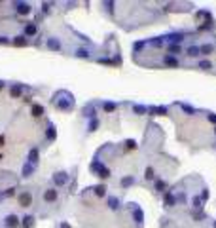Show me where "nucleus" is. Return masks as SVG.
<instances>
[{
  "label": "nucleus",
  "instance_id": "nucleus-1",
  "mask_svg": "<svg viewBox=\"0 0 216 228\" xmlns=\"http://www.w3.org/2000/svg\"><path fill=\"white\" fill-rule=\"evenodd\" d=\"M31 194H28V192H23V194L19 196V203L23 205V207H27V205H31Z\"/></svg>",
  "mask_w": 216,
  "mask_h": 228
},
{
  "label": "nucleus",
  "instance_id": "nucleus-2",
  "mask_svg": "<svg viewBox=\"0 0 216 228\" xmlns=\"http://www.w3.org/2000/svg\"><path fill=\"white\" fill-rule=\"evenodd\" d=\"M6 223H8V226H15L19 223V219L15 215H8V217H6Z\"/></svg>",
  "mask_w": 216,
  "mask_h": 228
},
{
  "label": "nucleus",
  "instance_id": "nucleus-3",
  "mask_svg": "<svg viewBox=\"0 0 216 228\" xmlns=\"http://www.w3.org/2000/svg\"><path fill=\"white\" fill-rule=\"evenodd\" d=\"M44 198L47 200V202H53V200L57 198V192H55V190H47L46 194H44Z\"/></svg>",
  "mask_w": 216,
  "mask_h": 228
},
{
  "label": "nucleus",
  "instance_id": "nucleus-4",
  "mask_svg": "<svg viewBox=\"0 0 216 228\" xmlns=\"http://www.w3.org/2000/svg\"><path fill=\"white\" fill-rule=\"evenodd\" d=\"M17 12H19V13H28V12H31V8H28V4H19V6H17Z\"/></svg>",
  "mask_w": 216,
  "mask_h": 228
},
{
  "label": "nucleus",
  "instance_id": "nucleus-5",
  "mask_svg": "<svg viewBox=\"0 0 216 228\" xmlns=\"http://www.w3.org/2000/svg\"><path fill=\"white\" fill-rule=\"evenodd\" d=\"M42 112H44V109H42L40 105H34L32 106V114H34V116H42Z\"/></svg>",
  "mask_w": 216,
  "mask_h": 228
},
{
  "label": "nucleus",
  "instance_id": "nucleus-6",
  "mask_svg": "<svg viewBox=\"0 0 216 228\" xmlns=\"http://www.w3.org/2000/svg\"><path fill=\"white\" fill-rule=\"evenodd\" d=\"M28 160H31V163H34L36 160H38V150H31V154H28Z\"/></svg>",
  "mask_w": 216,
  "mask_h": 228
},
{
  "label": "nucleus",
  "instance_id": "nucleus-7",
  "mask_svg": "<svg viewBox=\"0 0 216 228\" xmlns=\"http://www.w3.org/2000/svg\"><path fill=\"white\" fill-rule=\"evenodd\" d=\"M31 173H32V166H31V163H27V166L23 167V175H25V177H28Z\"/></svg>",
  "mask_w": 216,
  "mask_h": 228
},
{
  "label": "nucleus",
  "instance_id": "nucleus-8",
  "mask_svg": "<svg viewBox=\"0 0 216 228\" xmlns=\"http://www.w3.org/2000/svg\"><path fill=\"white\" fill-rule=\"evenodd\" d=\"M11 95H13V97L21 95V86H13V88H11Z\"/></svg>",
  "mask_w": 216,
  "mask_h": 228
},
{
  "label": "nucleus",
  "instance_id": "nucleus-9",
  "mask_svg": "<svg viewBox=\"0 0 216 228\" xmlns=\"http://www.w3.org/2000/svg\"><path fill=\"white\" fill-rule=\"evenodd\" d=\"M25 32H27V34H34V32H36V25H27Z\"/></svg>",
  "mask_w": 216,
  "mask_h": 228
},
{
  "label": "nucleus",
  "instance_id": "nucleus-10",
  "mask_svg": "<svg viewBox=\"0 0 216 228\" xmlns=\"http://www.w3.org/2000/svg\"><path fill=\"white\" fill-rule=\"evenodd\" d=\"M47 137H49V139H55V127H53V126L47 127Z\"/></svg>",
  "mask_w": 216,
  "mask_h": 228
},
{
  "label": "nucleus",
  "instance_id": "nucleus-11",
  "mask_svg": "<svg viewBox=\"0 0 216 228\" xmlns=\"http://www.w3.org/2000/svg\"><path fill=\"white\" fill-rule=\"evenodd\" d=\"M47 46H49V48H53V49H59V42H57V40H49V42H47Z\"/></svg>",
  "mask_w": 216,
  "mask_h": 228
},
{
  "label": "nucleus",
  "instance_id": "nucleus-12",
  "mask_svg": "<svg viewBox=\"0 0 216 228\" xmlns=\"http://www.w3.org/2000/svg\"><path fill=\"white\" fill-rule=\"evenodd\" d=\"M15 44H17V46H25V44H27V40H25L23 36H17V38H15Z\"/></svg>",
  "mask_w": 216,
  "mask_h": 228
},
{
  "label": "nucleus",
  "instance_id": "nucleus-13",
  "mask_svg": "<svg viewBox=\"0 0 216 228\" xmlns=\"http://www.w3.org/2000/svg\"><path fill=\"white\" fill-rule=\"evenodd\" d=\"M23 226H25V228L32 226V217H25V223H23Z\"/></svg>",
  "mask_w": 216,
  "mask_h": 228
},
{
  "label": "nucleus",
  "instance_id": "nucleus-14",
  "mask_svg": "<svg viewBox=\"0 0 216 228\" xmlns=\"http://www.w3.org/2000/svg\"><path fill=\"white\" fill-rule=\"evenodd\" d=\"M55 183H57V184H63V183H64V177H63V173H59V175L55 177Z\"/></svg>",
  "mask_w": 216,
  "mask_h": 228
},
{
  "label": "nucleus",
  "instance_id": "nucleus-15",
  "mask_svg": "<svg viewBox=\"0 0 216 228\" xmlns=\"http://www.w3.org/2000/svg\"><path fill=\"white\" fill-rule=\"evenodd\" d=\"M201 52H203V53H211L212 52V46H203V48H201Z\"/></svg>",
  "mask_w": 216,
  "mask_h": 228
},
{
  "label": "nucleus",
  "instance_id": "nucleus-16",
  "mask_svg": "<svg viewBox=\"0 0 216 228\" xmlns=\"http://www.w3.org/2000/svg\"><path fill=\"white\" fill-rule=\"evenodd\" d=\"M188 53H190V55H197V53H199V49H197V48H190V49H188Z\"/></svg>",
  "mask_w": 216,
  "mask_h": 228
},
{
  "label": "nucleus",
  "instance_id": "nucleus-17",
  "mask_svg": "<svg viewBox=\"0 0 216 228\" xmlns=\"http://www.w3.org/2000/svg\"><path fill=\"white\" fill-rule=\"evenodd\" d=\"M97 194H99V196H100V194H104V188H103V186H99V188H97Z\"/></svg>",
  "mask_w": 216,
  "mask_h": 228
},
{
  "label": "nucleus",
  "instance_id": "nucleus-18",
  "mask_svg": "<svg viewBox=\"0 0 216 228\" xmlns=\"http://www.w3.org/2000/svg\"><path fill=\"white\" fill-rule=\"evenodd\" d=\"M4 42H8V38H4V36H0V44H4Z\"/></svg>",
  "mask_w": 216,
  "mask_h": 228
},
{
  "label": "nucleus",
  "instance_id": "nucleus-19",
  "mask_svg": "<svg viewBox=\"0 0 216 228\" xmlns=\"http://www.w3.org/2000/svg\"><path fill=\"white\" fill-rule=\"evenodd\" d=\"M61 228H70V226H68V224H63V226H61Z\"/></svg>",
  "mask_w": 216,
  "mask_h": 228
},
{
  "label": "nucleus",
  "instance_id": "nucleus-20",
  "mask_svg": "<svg viewBox=\"0 0 216 228\" xmlns=\"http://www.w3.org/2000/svg\"><path fill=\"white\" fill-rule=\"evenodd\" d=\"M0 142H4V139H2V137H0Z\"/></svg>",
  "mask_w": 216,
  "mask_h": 228
}]
</instances>
